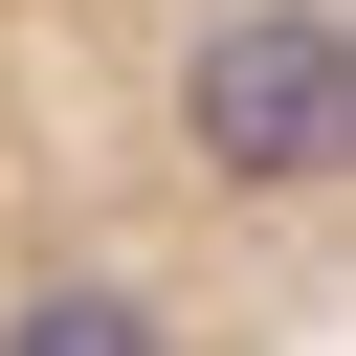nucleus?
I'll list each match as a JSON object with an SVG mask.
<instances>
[{
  "instance_id": "1",
  "label": "nucleus",
  "mask_w": 356,
  "mask_h": 356,
  "mask_svg": "<svg viewBox=\"0 0 356 356\" xmlns=\"http://www.w3.org/2000/svg\"><path fill=\"white\" fill-rule=\"evenodd\" d=\"M356 222V0H0V356H312Z\"/></svg>"
}]
</instances>
